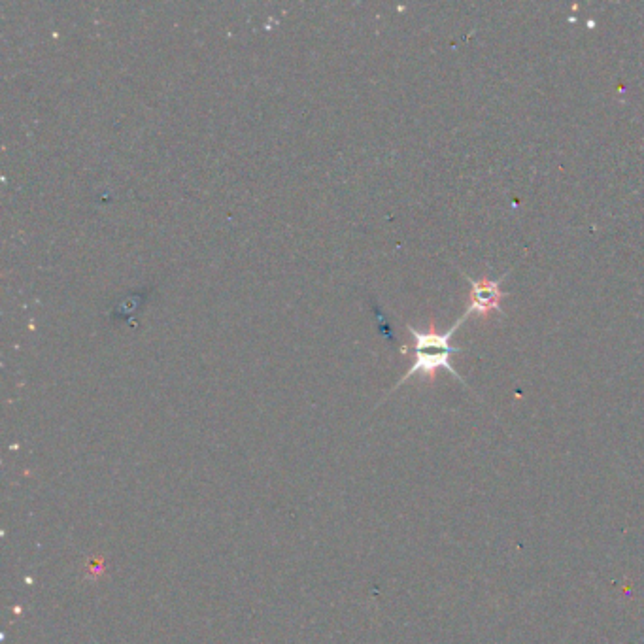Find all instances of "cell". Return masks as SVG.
Instances as JSON below:
<instances>
[{
    "label": "cell",
    "mask_w": 644,
    "mask_h": 644,
    "mask_svg": "<svg viewBox=\"0 0 644 644\" xmlns=\"http://www.w3.org/2000/svg\"><path fill=\"white\" fill-rule=\"evenodd\" d=\"M509 272H505L501 278L492 280L488 276L475 280L471 276H467L469 284H471V295H469V314H478L482 318H488L492 312H499L501 316H505L503 308H501V301L507 297V293L501 289V282L507 278Z\"/></svg>",
    "instance_id": "2"
},
{
    "label": "cell",
    "mask_w": 644,
    "mask_h": 644,
    "mask_svg": "<svg viewBox=\"0 0 644 644\" xmlns=\"http://www.w3.org/2000/svg\"><path fill=\"white\" fill-rule=\"evenodd\" d=\"M469 316H471V314H469V312H465V314H463V318H459L458 322L452 325V329H450V331H446V333H437V331H435V323L433 322H431L429 331H418V329H414L412 325H408V331H410V335H412V339H414V363H412V367L408 369L407 374H405V376H403V378H401V380L391 388L390 393H393L397 388H401V386H403L407 380H410L414 374H422L425 380L433 382L439 369H446L448 373L454 374V378L459 380L463 386H467V382L461 378V374H459L458 371L452 367V363H450V356L458 352V348H452V346H450V339H452V337H454V333L458 331L459 325L465 322ZM390 393H388V395H390Z\"/></svg>",
    "instance_id": "1"
}]
</instances>
